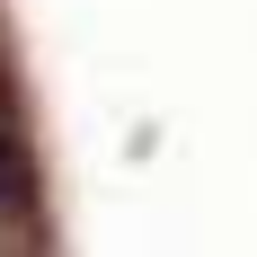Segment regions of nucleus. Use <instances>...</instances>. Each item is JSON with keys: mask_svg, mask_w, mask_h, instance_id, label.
<instances>
[{"mask_svg": "<svg viewBox=\"0 0 257 257\" xmlns=\"http://www.w3.org/2000/svg\"><path fill=\"white\" fill-rule=\"evenodd\" d=\"M27 195H36V151H27L18 98H9V71H0V213H18Z\"/></svg>", "mask_w": 257, "mask_h": 257, "instance_id": "1", "label": "nucleus"}]
</instances>
